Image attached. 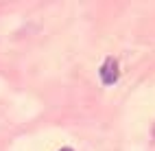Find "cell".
I'll use <instances>...</instances> for the list:
<instances>
[{"label": "cell", "instance_id": "obj_2", "mask_svg": "<svg viewBox=\"0 0 155 151\" xmlns=\"http://www.w3.org/2000/svg\"><path fill=\"white\" fill-rule=\"evenodd\" d=\"M61 151H72V149H61Z\"/></svg>", "mask_w": 155, "mask_h": 151}, {"label": "cell", "instance_id": "obj_1", "mask_svg": "<svg viewBox=\"0 0 155 151\" xmlns=\"http://www.w3.org/2000/svg\"><path fill=\"white\" fill-rule=\"evenodd\" d=\"M118 75H120L118 62H116L114 57H107V59H105V64L101 66V79H103V83H105V86L116 83V81H118Z\"/></svg>", "mask_w": 155, "mask_h": 151}]
</instances>
